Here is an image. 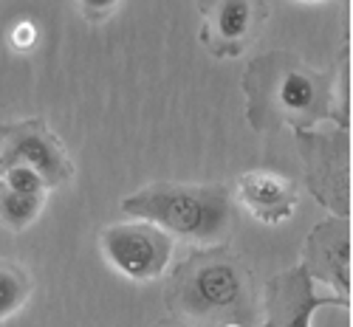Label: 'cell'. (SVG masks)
Listing matches in <instances>:
<instances>
[{
  "mask_svg": "<svg viewBox=\"0 0 353 327\" xmlns=\"http://www.w3.org/2000/svg\"><path fill=\"white\" fill-rule=\"evenodd\" d=\"M99 249L119 277L130 282H156L170 268L175 243L150 223L128 220L105 226L99 234Z\"/></svg>",
  "mask_w": 353,
  "mask_h": 327,
  "instance_id": "cell-5",
  "label": "cell"
},
{
  "mask_svg": "<svg viewBox=\"0 0 353 327\" xmlns=\"http://www.w3.org/2000/svg\"><path fill=\"white\" fill-rule=\"evenodd\" d=\"M322 308H347L336 296H319L308 274L294 265L274 274L263 288V319L252 327H314Z\"/></svg>",
  "mask_w": 353,
  "mask_h": 327,
  "instance_id": "cell-8",
  "label": "cell"
},
{
  "mask_svg": "<svg viewBox=\"0 0 353 327\" xmlns=\"http://www.w3.org/2000/svg\"><path fill=\"white\" fill-rule=\"evenodd\" d=\"M32 274L12 260H0V324L14 319L32 299Z\"/></svg>",
  "mask_w": 353,
  "mask_h": 327,
  "instance_id": "cell-11",
  "label": "cell"
},
{
  "mask_svg": "<svg viewBox=\"0 0 353 327\" xmlns=\"http://www.w3.org/2000/svg\"><path fill=\"white\" fill-rule=\"evenodd\" d=\"M300 268L316 285H328L331 296L350 305V223L347 218L319 220L303 243Z\"/></svg>",
  "mask_w": 353,
  "mask_h": 327,
  "instance_id": "cell-7",
  "label": "cell"
},
{
  "mask_svg": "<svg viewBox=\"0 0 353 327\" xmlns=\"http://www.w3.org/2000/svg\"><path fill=\"white\" fill-rule=\"evenodd\" d=\"M303 181L308 192L328 206L334 218L350 215V138L342 127H314L297 133Z\"/></svg>",
  "mask_w": 353,
  "mask_h": 327,
  "instance_id": "cell-4",
  "label": "cell"
},
{
  "mask_svg": "<svg viewBox=\"0 0 353 327\" xmlns=\"http://www.w3.org/2000/svg\"><path fill=\"white\" fill-rule=\"evenodd\" d=\"M246 116L254 130L291 127L305 133L334 118L336 127L347 130L339 116V94L331 74H322L300 56L272 51L260 54L243 74Z\"/></svg>",
  "mask_w": 353,
  "mask_h": 327,
  "instance_id": "cell-1",
  "label": "cell"
},
{
  "mask_svg": "<svg viewBox=\"0 0 353 327\" xmlns=\"http://www.w3.org/2000/svg\"><path fill=\"white\" fill-rule=\"evenodd\" d=\"M153 327H184V324H179V321H159V324H153Z\"/></svg>",
  "mask_w": 353,
  "mask_h": 327,
  "instance_id": "cell-16",
  "label": "cell"
},
{
  "mask_svg": "<svg viewBox=\"0 0 353 327\" xmlns=\"http://www.w3.org/2000/svg\"><path fill=\"white\" fill-rule=\"evenodd\" d=\"M0 184L12 192H20V195H32V198H48V184L43 178L28 169V167H9V169H0Z\"/></svg>",
  "mask_w": 353,
  "mask_h": 327,
  "instance_id": "cell-13",
  "label": "cell"
},
{
  "mask_svg": "<svg viewBox=\"0 0 353 327\" xmlns=\"http://www.w3.org/2000/svg\"><path fill=\"white\" fill-rule=\"evenodd\" d=\"M119 209L167 237L203 249L226 240L234 223V200L226 184H150L122 198Z\"/></svg>",
  "mask_w": 353,
  "mask_h": 327,
  "instance_id": "cell-3",
  "label": "cell"
},
{
  "mask_svg": "<svg viewBox=\"0 0 353 327\" xmlns=\"http://www.w3.org/2000/svg\"><path fill=\"white\" fill-rule=\"evenodd\" d=\"M28 167L34 169L48 189H63L74 181V161L65 147L43 118H23V122L0 125V169Z\"/></svg>",
  "mask_w": 353,
  "mask_h": 327,
  "instance_id": "cell-6",
  "label": "cell"
},
{
  "mask_svg": "<svg viewBox=\"0 0 353 327\" xmlns=\"http://www.w3.org/2000/svg\"><path fill=\"white\" fill-rule=\"evenodd\" d=\"M221 327H246V324H221Z\"/></svg>",
  "mask_w": 353,
  "mask_h": 327,
  "instance_id": "cell-17",
  "label": "cell"
},
{
  "mask_svg": "<svg viewBox=\"0 0 353 327\" xmlns=\"http://www.w3.org/2000/svg\"><path fill=\"white\" fill-rule=\"evenodd\" d=\"M203 14V32L201 40L210 54L215 56H238L254 34V25L263 14L260 6L246 3V0H226L215 6H201Z\"/></svg>",
  "mask_w": 353,
  "mask_h": 327,
  "instance_id": "cell-10",
  "label": "cell"
},
{
  "mask_svg": "<svg viewBox=\"0 0 353 327\" xmlns=\"http://www.w3.org/2000/svg\"><path fill=\"white\" fill-rule=\"evenodd\" d=\"M122 6L119 3H82V14L88 23H105L108 17H113L116 12H119Z\"/></svg>",
  "mask_w": 353,
  "mask_h": 327,
  "instance_id": "cell-15",
  "label": "cell"
},
{
  "mask_svg": "<svg viewBox=\"0 0 353 327\" xmlns=\"http://www.w3.org/2000/svg\"><path fill=\"white\" fill-rule=\"evenodd\" d=\"M48 198H32V195H20L12 192L0 184V226L9 231H26L28 226H34L37 218L46 209Z\"/></svg>",
  "mask_w": 353,
  "mask_h": 327,
  "instance_id": "cell-12",
  "label": "cell"
},
{
  "mask_svg": "<svg viewBox=\"0 0 353 327\" xmlns=\"http://www.w3.org/2000/svg\"><path fill=\"white\" fill-rule=\"evenodd\" d=\"M232 200L263 226H283L297 212L300 189L291 178L272 169H249L238 175Z\"/></svg>",
  "mask_w": 353,
  "mask_h": 327,
  "instance_id": "cell-9",
  "label": "cell"
},
{
  "mask_svg": "<svg viewBox=\"0 0 353 327\" xmlns=\"http://www.w3.org/2000/svg\"><path fill=\"white\" fill-rule=\"evenodd\" d=\"M34 37H37V32H34V23H28V20H23V23H17L14 28H12V48L14 51H32L34 48Z\"/></svg>",
  "mask_w": 353,
  "mask_h": 327,
  "instance_id": "cell-14",
  "label": "cell"
},
{
  "mask_svg": "<svg viewBox=\"0 0 353 327\" xmlns=\"http://www.w3.org/2000/svg\"><path fill=\"white\" fill-rule=\"evenodd\" d=\"M167 308L184 327H252L249 271L226 246L198 249L167 279Z\"/></svg>",
  "mask_w": 353,
  "mask_h": 327,
  "instance_id": "cell-2",
  "label": "cell"
}]
</instances>
